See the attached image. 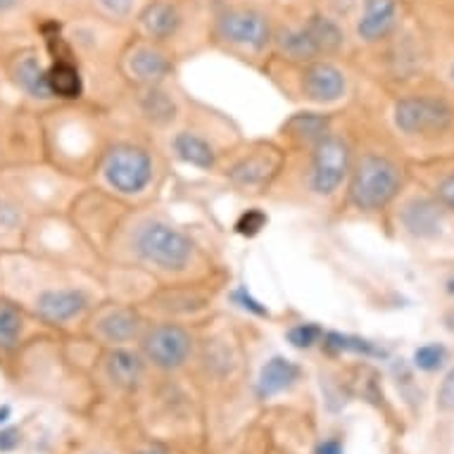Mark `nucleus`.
<instances>
[{"mask_svg": "<svg viewBox=\"0 0 454 454\" xmlns=\"http://www.w3.org/2000/svg\"><path fill=\"white\" fill-rule=\"evenodd\" d=\"M107 372H110L114 383H120L124 387H134L138 383V379H141L143 364L134 352L114 350L107 357Z\"/></svg>", "mask_w": 454, "mask_h": 454, "instance_id": "4be33fe9", "label": "nucleus"}, {"mask_svg": "<svg viewBox=\"0 0 454 454\" xmlns=\"http://www.w3.org/2000/svg\"><path fill=\"white\" fill-rule=\"evenodd\" d=\"M450 74H452V82H454V67H452V72H450Z\"/></svg>", "mask_w": 454, "mask_h": 454, "instance_id": "ea45409f", "label": "nucleus"}, {"mask_svg": "<svg viewBox=\"0 0 454 454\" xmlns=\"http://www.w3.org/2000/svg\"><path fill=\"white\" fill-rule=\"evenodd\" d=\"M12 74H15L17 86L22 90H27L29 96L34 98H51V86H48V74H45V69L41 67V62H38L36 55H22V58H17L15 67H12Z\"/></svg>", "mask_w": 454, "mask_h": 454, "instance_id": "ddd939ff", "label": "nucleus"}, {"mask_svg": "<svg viewBox=\"0 0 454 454\" xmlns=\"http://www.w3.org/2000/svg\"><path fill=\"white\" fill-rule=\"evenodd\" d=\"M129 69H131V74L136 79H141L145 83H157L162 82L164 76L169 74V60L164 58L162 52L155 51V48H148V45H143V48H136L131 52V58H129Z\"/></svg>", "mask_w": 454, "mask_h": 454, "instance_id": "4468645a", "label": "nucleus"}, {"mask_svg": "<svg viewBox=\"0 0 454 454\" xmlns=\"http://www.w3.org/2000/svg\"><path fill=\"white\" fill-rule=\"evenodd\" d=\"M141 321L131 309H114L100 321V333L112 343H127L138 333Z\"/></svg>", "mask_w": 454, "mask_h": 454, "instance_id": "412c9836", "label": "nucleus"}, {"mask_svg": "<svg viewBox=\"0 0 454 454\" xmlns=\"http://www.w3.org/2000/svg\"><path fill=\"white\" fill-rule=\"evenodd\" d=\"M321 345L331 352H355V355H364V357H383L386 352L376 348L372 340L359 338V335H345V333H324Z\"/></svg>", "mask_w": 454, "mask_h": 454, "instance_id": "5701e85b", "label": "nucleus"}, {"mask_svg": "<svg viewBox=\"0 0 454 454\" xmlns=\"http://www.w3.org/2000/svg\"><path fill=\"white\" fill-rule=\"evenodd\" d=\"M20 3H22V0H0V12H8V10L17 8Z\"/></svg>", "mask_w": 454, "mask_h": 454, "instance_id": "c9c22d12", "label": "nucleus"}, {"mask_svg": "<svg viewBox=\"0 0 454 454\" xmlns=\"http://www.w3.org/2000/svg\"><path fill=\"white\" fill-rule=\"evenodd\" d=\"M447 291H450L454 295V278H450V283H447Z\"/></svg>", "mask_w": 454, "mask_h": 454, "instance_id": "58836bf2", "label": "nucleus"}, {"mask_svg": "<svg viewBox=\"0 0 454 454\" xmlns=\"http://www.w3.org/2000/svg\"><path fill=\"white\" fill-rule=\"evenodd\" d=\"M276 43H278V51H281L286 58H291V60L314 62L321 55L319 48L314 45V41L309 38L305 27H295V29L281 31L278 38H276Z\"/></svg>", "mask_w": 454, "mask_h": 454, "instance_id": "a211bd4d", "label": "nucleus"}, {"mask_svg": "<svg viewBox=\"0 0 454 454\" xmlns=\"http://www.w3.org/2000/svg\"><path fill=\"white\" fill-rule=\"evenodd\" d=\"M447 350L440 343L421 345L417 352H414V364L421 369V372H438L440 366L445 364Z\"/></svg>", "mask_w": 454, "mask_h": 454, "instance_id": "bb28decb", "label": "nucleus"}, {"mask_svg": "<svg viewBox=\"0 0 454 454\" xmlns=\"http://www.w3.org/2000/svg\"><path fill=\"white\" fill-rule=\"evenodd\" d=\"M86 309L83 293L62 288V291H45L36 298V312L51 324H62L79 317Z\"/></svg>", "mask_w": 454, "mask_h": 454, "instance_id": "1a4fd4ad", "label": "nucleus"}, {"mask_svg": "<svg viewBox=\"0 0 454 454\" xmlns=\"http://www.w3.org/2000/svg\"><path fill=\"white\" fill-rule=\"evenodd\" d=\"M314 454H343V442L340 440H324V442H319L317 445V452Z\"/></svg>", "mask_w": 454, "mask_h": 454, "instance_id": "72a5a7b5", "label": "nucleus"}, {"mask_svg": "<svg viewBox=\"0 0 454 454\" xmlns=\"http://www.w3.org/2000/svg\"><path fill=\"white\" fill-rule=\"evenodd\" d=\"M440 198H442L450 207H454V174L450 179L442 181V186H440Z\"/></svg>", "mask_w": 454, "mask_h": 454, "instance_id": "f704fd0d", "label": "nucleus"}, {"mask_svg": "<svg viewBox=\"0 0 454 454\" xmlns=\"http://www.w3.org/2000/svg\"><path fill=\"white\" fill-rule=\"evenodd\" d=\"M233 302L239 307H243V309H247V312H253V314H260V317H267V307H262L257 300L250 295V293L246 291V288H239V291L233 293Z\"/></svg>", "mask_w": 454, "mask_h": 454, "instance_id": "7c9ffc66", "label": "nucleus"}, {"mask_svg": "<svg viewBox=\"0 0 454 454\" xmlns=\"http://www.w3.org/2000/svg\"><path fill=\"white\" fill-rule=\"evenodd\" d=\"M286 129L291 131L293 138L307 143H319L321 138L328 136V120L321 117V114H314V112H302V114H295Z\"/></svg>", "mask_w": 454, "mask_h": 454, "instance_id": "b1692460", "label": "nucleus"}, {"mask_svg": "<svg viewBox=\"0 0 454 454\" xmlns=\"http://www.w3.org/2000/svg\"><path fill=\"white\" fill-rule=\"evenodd\" d=\"M400 169L387 157H364L352 176L350 195L359 209H380L400 191Z\"/></svg>", "mask_w": 454, "mask_h": 454, "instance_id": "f03ea898", "label": "nucleus"}, {"mask_svg": "<svg viewBox=\"0 0 454 454\" xmlns=\"http://www.w3.org/2000/svg\"><path fill=\"white\" fill-rule=\"evenodd\" d=\"M143 27L157 41L172 38L181 27V12L174 3H155L143 12Z\"/></svg>", "mask_w": 454, "mask_h": 454, "instance_id": "2eb2a0df", "label": "nucleus"}, {"mask_svg": "<svg viewBox=\"0 0 454 454\" xmlns=\"http://www.w3.org/2000/svg\"><path fill=\"white\" fill-rule=\"evenodd\" d=\"M174 153L179 155V160L193 164V167H200V169H212L216 162L215 148L200 136L186 134V131L174 138Z\"/></svg>", "mask_w": 454, "mask_h": 454, "instance_id": "dca6fc26", "label": "nucleus"}, {"mask_svg": "<svg viewBox=\"0 0 454 454\" xmlns=\"http://www.w3.org/2000/svg\"><path fill=\"white\" fill-rule=\"evenodd\" d=\"M24 328V317L20 307L0 300V348H15Z\"/></svg>", "mask_w": 454, "mask_h": 454, "instance_id": "393cba45", "label": "nucleus"}, {"mask_svg": "<svg viewBox=\"0 0 454 454\" xmlns=\"http://www.w3.org/2000/svg\"><path fill=\"white\" fill-rule=\"evenodd\" d=\"M193 340L186 333V328L176 326V324H162L155 326L145 335L143 350L148 359L160 369H179L191 355Z\"/></svg>", "mask_w": 454, "mask_h": 454, "instance_id": "0eeeda50", "label": "nucleus"}, {"mask_svg": "<svg viewBox=\"0 0 454 454\" xmlns=\"http://www.w3.org/2000/svg\"><path fill=\"white\" fill-rule=\"evenodd\" d=\"M264 223H267V216L262 215L260 209H247L243 215L239 216V222H236V231L240 236H257V233L264 229Z\"/></svg>", "mask_w": 454, "mask_h": 454, "instance_id": "c85d7f7f", "label": "nucleus"}, {"mask_svg": "<svg viewBox=\"0 0 454 454\" xmlns=\"http://www.w3.org/2000/svg\"><path fill=\"white\" fill-rule=\"evenodd\" d=\"M309 34V38L314 41V45L319 48V52H333L343 45L345 36L340 27L331 20V17L324 15H314L309 17L305 24H302Z\"/></svg>", "mask_w": 454, "mask_h": 454, "instance_id": "aec40b11", "label": "nucleus"}, {"mask_svg": "<svg viewBox=\"0 0 454 454\" xmlns=\"http://www.w3.org/2000/svg\"><path fill=\"white\" fill-rule=\"evenodd\" d=\"M138 454H167V452H164L162 447H148V450H143V452Z\"/></svg>", "mask_w": 454, "mask_h": 454, "instance_id": "e433bc0d", "label": "nucleus"}, {"mask_svg": "<svg viewBox=\"0 0 454 454\" xmlns=\"http://www.w3.org/2000/svg\"><path fill=\"white\" fill-rule=\"evenodd\" d=\"M348 167H350V150L343 138H335V136L321 138L314 150L312 172H309V186L314 193H335L348 176Z\"/></svg>", "mask_w": 454, "mask_h": 454, "instance_id": "7ed1b4c3", "label": "nucleus"}, {"mask_svg": "<svg viewBox=\"0 0 454 454\" xmlns=\"http://www.w3.org/2000/svg\"><path fill=\"white\" fill-rule=\"evenodd\" d=\"M438 410L454 411V369L447 373L438 390Z\"/></svg>", "mask_w": 454, "mask_h": 454, "instance_id": "c756f323", "label": "nucleus"}, {"mask_svg": "<svg viewBox=\"0 0 454 454\" xmlns=\"http://www.w3.org/2000/svg\"><path fill=\"white\" fill-rule=\"evenodd\" d=\"M395 22H397L395 0H364V12L357 24V31L364 41H380L393 31Z\"/></svg>", "mask_w": 454, "mask_h": 454, "instance_id": "9d476101", "label": "nucleus"}, {"mask_svg": "<svg viewBox=\"0 0 454 454\" xmlns=\"http://www.w3.org/2000/svg\"><path fill=\"white\" fill-rule=\"evenodd\" d=\"M345 74L331 62H309L302 74V90L309 100L335 103L345 96Z\"/></svg>", "mask_w": 454, "mask_h": 454, "instance_id": "6e6552de", "label": "nucleus"}, {"mask_svg": "<svg viewBox=\"0 0 454 454\" xmlns=\"http://www.w3.org/2000/svg\"><path fill=\"white\" fill-rule=\"evenodd\" d=\"M98 3H100V5H103V8L114 17L129 15V10H131V5H134V0H98Z\"/></svg>", "mask_w": 454, "mask_h": 454, "instance_id": "473e14b6", "label": "nucleus"}, {"mask_svg": "<svg viewBox=\"0 0 454 454\" xmlns=\"http://www.w3.org/2000/svg\"><path fill=\"white\" fill-rule=\"evenodd\" d=\"M143 110H145L150 120L160 121V124H164V121H169L174 117V103L169 100L167 93L157 89H150L145 93V98H143Z\"/></svg>", "mask_w": 454, "mask_h": 454, "instance_id": "a878e982", "label": "nucleus"}, {"mask_svg": "<svg viewBox=\"0 0 454 454\" xmlns=\"http://www.w3.org/2000/svg\"><path fill=\"white\" fill-rule=\"evenodd\" d=\"M45 74H48V86H51L52 96L65 98V100H74L82 96L83 82L74 62H55L51 69H45Z\"/></svg>", "mask_w": 454, "mask_h": 454, "instance_id": "f3484780", "label": "nucleus"}, {"mask_svg": "<svg viewBox=\"0 0 454 454\" xmlns=\"http://www.w3.org/2000/svg\"><path fill=\"white\" fill-rule=\"evenodd\" d=\"M105 179L120 193H141L153 179V162L148 153L134 145H120L107 155Z\"/></svg>", "mask_w": 454, "mask_h": 454, "instance_id": "20e7f679", "label": "nucleus"}, {"mask_svg": "<svg viewBox=\"0 0 454 454\" xmlns=\"http://www.w3.org/2000/svg\"><path fill=\"white\" fill-rule=\"evenodd\" d=\"M8 417H10V407H0V424H3V421H8Z\"/></svg>", "mask_w": 454, "mask_h": 454, "instance_id": "4c0bfd02", "label": "nucleus"}, {"mask_svg": "<svg viewBox=\"0 0 454 454\" xmlns=\"http://www.w3.org/2000/svg\"><path fill=\"white\" fill-rule=\"evenodd\" d=\"M219 34L229 43L262 51L271 41L267 17L250 8H231L219 15Z\"/></svg>", "mask_w": 454, "mask_h": 454, "instance_id": "423d86ee", "label": "nucleus"}, {"mask_svg": "<svg viewBox=\"0 0 454 454\" xmlns=\"http://www.w3.org/2000/svg\"><path fill=\"white\" fill-rule=\"evenodd\" d=\"M278 169V157L267 153V155H250L243 157L231 169V179L239 186H262L267 184Z\"/></svg>", "mask_w": 454, "mask_h": 454, "instance_id": "f8f14e48", "label": "nucleus"}, {"mask_svg": "<svg viewBox=\"0 0 454 454\" xmlns=\"http://www.w3.org/2000/svg\"><path fill=\"white\" fill-rule=\"evenodd\" d=\"M300 366L286 357H271L262 366L260 379H257V393L260 397H274L298 383Z\"/></svg>", "mask_w": 454, "mask_h": 454, "instance_id": "9b49d317", "label": "nucleus"}, {"mask_svg": "<svg viewBox=\"0 0 454 454\" xmlns=\"http://www.w3.org/2000/svg\"><path fill=\"white\" fill-rule=\"evenodd\" d=\"M134 247L143 260L160 269H169V271L186 269L195 253L193 240L188 239L184 231L164 222L143 223L136 231Z\"/></svg>", "mask_w": 454, "mask_h": 454, "instance_id": "f257e3e1", "label": "nucleus"}, {"mask_svg": "<svg viewBox=\"0 0 454 454\" xmlns=\"http://www.w3.org/2000/svg\"><path fill=\"white\" fill-rule=\"evenodd\" d=\"M450 121L452 110L438 98H404L395 105V124L404 134H438Z\"/></svg>", "mask_w": 454, "mask_h": 454, "instance_id": "39448f33", "label": "nucleus"}, {"mask_svg": "<svg viewBox=\"0 0 454 454\" xmlns=\"http://www.w3.org/2000/svg\"><path fill=\"white\" fill-rule=\"evenodd\" d=\"M22 442V433L17 428H3L0 431V452H12Z\"/></svg>", "mask_w": 454, "mask_h": 454, "instance_id": "2f4dec72", "label": "nucleus"}, {"mask_svg": "<svg viewBox=\"0 0 454 454\" xmlns=\"http://www.w3.org/2000/svg\"><path fill=\"white\" fill-rule=\"evenodd\" d=\"M321 338H324V331L317 324H298L288 331V340L293 348H300V350H309L321 343Z\"/></svg>", "mask_w": 454, "mask_h": 454, "instance_id": "cd10ccee", "label": "nucleus"}, {"mask_svg": "<svg viewBox=\"0 0 454 454\" xmlns=\"http://www.w3.org/2000/svg\"><path fill=\"white\" fill-rule=\"evenodd\" d=\"M403 222L417 236H433L440 229V209L428 200H414L404 207Z\"/></svg>", "mask_w": 454, "mask_h": 454, "instance_id": "6ab92c4d", "label": "nucleus"}]
</instances>
